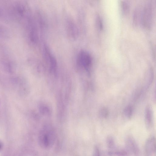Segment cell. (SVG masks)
<instances>
[{"mask_svg": "<svg viewBox=\"0 0 156 156\" xmlns=\"http://www.w3.org/2000/svg\"><path fill=\"white\" fill-rule=\"evenodd\" d=\"M97 20L98 26L100 30H102L103 29V24L101 19L99 16H98Z\"/></svg>", "mask_w": 156, "mask_h": 156, "instance_id": "obj_15", "label": "cell"}, {"mask_svg": "<svg viewBox=\"0 0 156 156\" xmlns=\"http://www.w3.org/2000/svg\"><path fill=\"white\" fill-rule=\"evenodd\" d=\"M106 143L109 150H113L116 148V145L114 138L111 136L107 137Z\"/></svg>", "mask_w": 156, "mask_h": 156, "instance_id": "obj_10", "label": "cell"}, {"mask_svg": "<svg viewBox=\"0 0 156 156\" xmlns=\"http://www.w3.org/2000/svg\"><path fill=\"white\" fill-rule=\"evenodd\" d=\"M155 138L153 136L148 137L144 145L145 156H152L155 152Z\"/></svg>", "mask_w": 156, "mask_h": 156, "instance_id": "obj_6", "label": "cell"}, {"mask_svg": "<svg viewBox=\"0 0 156 156\" xmlns=\"http://www.w3.org/2000/svg\"><path fill=\"white\" fill-rule=\"evenodd\" d=\"M92 156H101L100 152L98 147L96 146L94 147Z\"/></svg>", "mask_w": 156, "mask_h": 156, "instance_id": "obj_14", "label": "cell"}, {"mask_svg": "<svg viewBox=\"0 0 156 156\" xmlns=\"http://www.w3.org/2000/svg\"><path fill=\"white\" fill-rule=\"evenodd\" d=\"M108 154L109 156H128L129 153L126 150L114 149L108 150Z\"/></svg>", "mask_w": 156, "mask_h": 156, "instance_id": "obj_9", "label": "cell"}, {"mask_svg": "<svg viewBox=\"0 0 156 156\" xmlns=\"http://www.w3.org/2000/svg\"><path fill=\"white\" fill-rule=\"evenodd\" d=\"M132 111L133 109L132 107L130 106H129L124 109V113L126 117L130 118L132 115Z\"/></svg>", "mask_w": 156, "mask_h": 156, "instance_id": "obj_12", "label": "cell"}, {"mask_svg": "<svg viewBox=\"0 0 156 156\" xmlns=\"http://www.w3.org/2000/svg\"><path fill=\"white\" fill-rule=\"evenodd\" d=\"M44 52L45 58L49 64L51 70L55 71L57 67V62L55 56L49 48L46 45L44 47Z\"/></svg>", "mask_w": 156, "mask_h": 156, "instance_id": "obj_7", "label": "cell"}, {"mask_svg": "<svg viewBox=\"0 0 156 156\" xmlns=\"http://www.w3.org/2000/svg\"><path fill=\"white\" fill-rule=\"evenodd\" d=\"M145 123L146 127L149 129L152 125V118L151 110L150 107H147L145 111Z\"/></svg>", "mask_w": 156, "mask_h": 156, "instance_id": "obj_8", "label": "cell"}, {"mask_svg": "<svg viewBox=\"0 0 156 156\" xmlns=\"http://www.w3.org/2000/svg\"><path fill=\"white\" fill-rule=\"evenodd\" d=\"M66 27L67 34L69 38L73 40L76 39L78 35V30L75 23L71 19L67 20Z\"/></svg>", "mask_w": 156, "mask_h": 156, "instance_id": "obj_5", "label": "cell"}, {"mask_svg": "<svg viewBox=\"0 0 156 156\" xmlns=\"http://www.w3.org/2000/svg\"><path fill=\"white\" fill-rule=\"evenodd\" d=\"M77 62L80 66L86 70H88L91 65L92 57L88 52L81 50L79 52L77 55Z\"/></svg>", "mask_w": 156, "mask_h": 156, "instance_id": "obj_3", "label": "cell"}, {"mask_svg": "<svg viewBox=\"0 0 156 156\" xmlns=\"http://www.w3.org/2000/svg\"><path fill=\"white\" fill-rule=\"evenodd\" d=\"M153 7L151 2H148L144 8L142 16V22L144 27L150 30L152 26L153 20Z\"/></svg>", "mask_w": 156, "mask_h": 156, "instance_id": "obj_2", "label": "cell"}, {"mask_svg": "<svg viewBox=\"0 0 156 156\" xmlns=\"http://www.w3.org/2000/svg\"><path fill=\"white\" fill-rule=\"evenodd\" d=\"M126 150L134 156H139L140 151L139 147L134 139L131 136L127 137L125 140Z\"/></svg>", "mask_w": 156, "mask_h": 156, "instance_id": "obj_4", "label": "cell"}, {"mask_svg": "<svg viewBox=\"0 0 156 156\" xmlns=\"http://www.w3.org/2000/svg\"><path fill=\"white\" fill-rule=\"evenodd\" d=\"M120 7L121 12L123 15L126 14L129 10V6L128 3L123 1H121L120 2Z\"/></svg>", "mask_w": 156, "mask_h": 156, "instance_id": "obj_11", "label": "cell"}, {"mask_svg": "<svg viewBox=\"0 0 156 156\" xmlns=\"http://www.w3.org/2000/svg\"><path fill=\"white\" fill-rule=\"evenodd\" d=\"M99 114L102 117L106 118L108 115V111L106 108H103L100 110Z\"/></svg>", "mask_w": 156, "mask_h": 156, "instance_id": "obj_13", "label": "cell"}, {"mask_svg": "<svg viewBox=\"0 0 156 156\" xmlns=\"http://www.w3.org/2000/svg\"><path fill=\"white\" fill-rule=\"evenodd\" d=\"M55 136L53 131L45 129L41 131L39 135V142L40 146L44 148H48L52 146L55 139Z\"/></svg>", "mask_w": 156, "mask_h": 156, "instance_id": "obj_1", "label": "cell"}]
</instances>
